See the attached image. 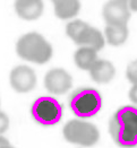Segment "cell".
<instances>
[{
  "instance_id": "6da1fadb",
  "label": "cell",
  "mask_w": 137,
  "mask_h": 148,
  "mask_svg": "<svg viewBox=\"0 0 137 148\" xmlns=\"http://www.w3.org/2000/svg\"><path fill=\"white\" fill-rule=\"evenodd\" d=\"M109 132L119 147H137L136 106L125 105L114 112L109 123Z\"/></svg>"
},
{
  "instance_id": "7a4b0ae2",
  "label": "cell",
  "mask_w": 137,
  "mask_h": 148,
  "mask_svg": "<svg viewBox=\"0 0 137 148\" xmlns=\"http://www.w3.org/2000/svg\"><path fill=\"white\" fill-rule=\"evenodd\" d=\"M16 53L19 58L36 64H44L50 61L53 49L50 42L37 32H30L18 38Z\"/></svg>"
},
{
  "instance_id": "3957f363",
  "label": "cell",
  "mask_w": 137,
  "mask_h": 148,
  "mask_svg": "<svg viewBox=\"0 0 137 148\" xmlns=\"http://www.w3.org/2000/svg\"><path fill=\"white\" fill-rule=\"evenodd\" d=\"M69 108L79 119L95 116L102 109V95L92 87H79L69 96Z\"/></svg>"
},
{
  "instance_id": "277c9868",
  "label": "cell",
  "mask_w": 137,
  "mask_h": 148,
  "mask_svg": "<svg viewBox=\"0 0 137 148\" xmlns=\"http://www.w3.org/2000/svg\"><path fill=\"white\" fill-rule=\"evenodd\" d=\"M62 134L68 143L82 147H92L100 139V131L96 125L79 118L69 120L65 124Z\"/></svg>"
},
{
  "instance_id": "5b68a950",
  "label": "cell",
  "mask_w": 137,
  "mask_h": 148,
  "mask_svg": "<svg viewBox=\"0 0 137 148\" xmlns=\"http://www.w3.org/2000/svg\"><path fill=\"white\" fill-rule=\"evenodd\" d=\"M31 114L34 121L41 125H54L62 118L61 104L51 96H41L36 99L31 108Z\"/></svg>"
},
{
  "instance_id": "8992f818",
  "label": "cell",
  "mask_w": 137,
  "mask_h": 148,
  "mask_svg": "<svg viewBox=\"0 0 137 148\" xmlns=\"http://www.w3.org/2000/svg\"><path fill=\"white\" fill-rule=\"evenodd\" d=\"M9 83L14 90L17 93H28L33 90L37 83L35 71L25 64L16 66L9 76Z\"/></svg>"
},
{
  "instance_id": "52a82bcc",
  "label": "cell",
  "mask_w": 137,
  "mask_h": 148,
  "mask_svg": "<svg viewBox=\"0 0 137 148\" xmlns=\"http://www.w3.org/2000/svg\"><path fill=\"white\" fill-rule=\"evenodd\" d=\"M44 87L50 94L62 95L73 87V78L65 69L53 68L44 76Z\"/></svg>"
},
{
  "instance_id": "ba28073f",
  "label": "cell",
  "mask_w": 137,
  "mask_h": 148,
  "mask_svg": "<svg viewBox=\"0 0 137 148\" xmlns=\"http://www.w3.org/2000/svg\"><path fill=\"white\" fill-rule=\"evenodd\" d=\"M131 12L124 0H109L102 9V16L107 25H127Z\"/></svg>"
},
{
  "instance_id": "9c48e42d",
  "label": "cell",
  "mask_w": 137,
  "mask_h": 148,
  "mask_svg": "<svg viewBox=\"0 0 137 148\" xmlns=\"http://www.w3.org/2000/svg\"><path fill=\"white\" fill-rule=\"evenodd\" d=\"M44 9L43 0H15V12L24 21H36Z\"/></svg>"
},
{
  "instance_id": "30bf717a",
  "label": "cell",
  "mask_w": 137,
  "mask_h": 148,
  "mask_svg": "<svg viewBox=\"0 0 137 148\" xmlns=\"http://www.w3.org/2000/svg\"><path fill=\"white\" fill-rule=\"evenodd\" d=\"M88 73L92 80L96 84H108L116 76V68L110 61L98 59V61L93 64Z\"/></svg>"
},
{
  "instance_id": "8fae6325",
  "label": "cell",
  "mask_w": 137,
  "mask_h": 148,
  "mask_svg": "<svg viewBox=\"0 0 137 148\" xmlns=\"http://www.w3.org/2000/svg\"><path fill=\"white\" fill-rule=\"evenodd\" d=\"M75 43L79 47H87V48H92L96 51H100L105 45V38H104V34H102L101 31L88 25Z\"/></svg>"
},
{
  "instance_id": "7c38bea8",
  "label": "cell",
  "mask_w": 137,
  "mask_h": 148,
  "mask_svg": "<svg viewBox=\"0 0 137 148\" xmlns=\"http://www.w3.org/2000/svg\"><path fill=\"white\" fill-rule=\"evenodd\" d=\"M51 2L53 5L54 15L62 21L74 18L81 10L79 0H51Z\"/></svg>"
},
{
  "instance_id": "4fadbf2b",
  "label": "cell",
  "mask_w": 137,
  "mask_h": 148,
  "mask_svg": "<svg viewBox=\"0 0 137 148\" xmlns=\"http://www.w3.org/2000/svg\"><path fill=\"white\" fill-rule=\"evenodd\" d=\"M129 29L127 25H107L104 28V38L112 47H120L127 41Z\"/></svg>"
},
{
  "instance_id": "5bb4252c",
  "label": "cell",
  "mask_w": 137,
  "mask_h": 148,
  "mask_svg": "<svg viewBox=\"0 0 137 148\" xmlns=\"http://www.w3.org/2000/svg\"><path fill=\"white\" fill-rule=\"evenodd\" d=\"M98 51L87 47H79L74 54L75 64L82 70H89L98 61Z\"/></svg>"
},
{
  "instance_id": "9a60e30c",
  "label": "cell",
  "mask_w": 137,
  "mask_h": 148,
  "mask_svg": "<svg viewBox=\"0 0 137 148\" xmlns=\"http://www.w3.org/2000/svg\"><path fill=\"white\" fill-rule=\"evenodd\" d=\"M88 24L82 19H74L70 21L66 26V34L73 42H76L79 35L83 33V31L86 28Z\"/></svg>"
},
{
  "instance_id": "2e32d148",
  "label": "cell",
  "mask_w": 137,
  "mask_h": 148,
  "mask_svg": "<svg viewBox=\"0 0 137 148\" xmlns=\"http://www.w3.org/2000/svg\"><path fill=\"white\" fill-rule=\"evenodd\" d=\"M126 77L133 85H137V60H134L128 64L126 70Z\"/></svg>"
},
{
  "instance_id": "e0dca14e",
  "label": "cell",
  "mask_w": 137,
  "mask_h": 148,
  "mask_svg": "<svg viewBox=\"0 0 137 148\" xmlns=\"http://www.w3.org/2000/svg\"><path fill=\"white\" fill-rule=\"evenodd\" d=\"M9 118L5 112L0 111V135H2L3 132H6L9 128Z\"/></svg>"
},
{
  "instance_id": "ac0fdd59",
  "label": "cell",
  "mask_w": 137,
  "mask_h": 148,
  "mask_svg": "<svg viewBox=\"0 0 137 148\" xmlns=\"http://www.w3.org/2000/svg\"><path fill=\"white\" fill-rule=\"evenodd\" d=\"M128 96H129V99L131 101V103L137 105V85H133V87L129 90Z\"/></svg>"
},
{
  "instance_id": "d6986e66",
  "label": "cell",
  "mask_w": 137,
  "mask_h": 148,
  "mask_svg": "<svg viewBox=\"0 0 137 148\" xmlns=\"http://www.w3.org/2000/svg\"><path fill=\"white\" fill-rule=\"evenodd\" d=\"M130 12H137V0H124Z\"/></svg>"
},
{
  "instance_id": "ffe728a7",
  "label": "cell",
  "mask_w": 137,
  "mask_h": 148,
  "mask_svg": "<svg viewBox=\"0 0 137 148\" xmlns=\"http://www.w3.org/2000/svg\"><path fill=\"white\" fill-rule=\"evenodd\" d=\"M7 145H9V141L7 140V138H5L3 136L0 135V148L3 147V146H7Z\"/></svg>"
},
{
  "instance_id": "44dd1931",
  "label": "cell",
  "mask_w": 137,
  "mask_h": 148,
  "mask_svg": "<svg viewBox=\"0 0 137 148\" xmlns=\"http://www.w3.org/2000/svg\"><path fill=\"white\" fill-rule=\"evenodd\" d=\"M1 148H15V147H12V145L9 144V145H7V146H3V147H1Z\"/></svg>"
}]
</instances>
